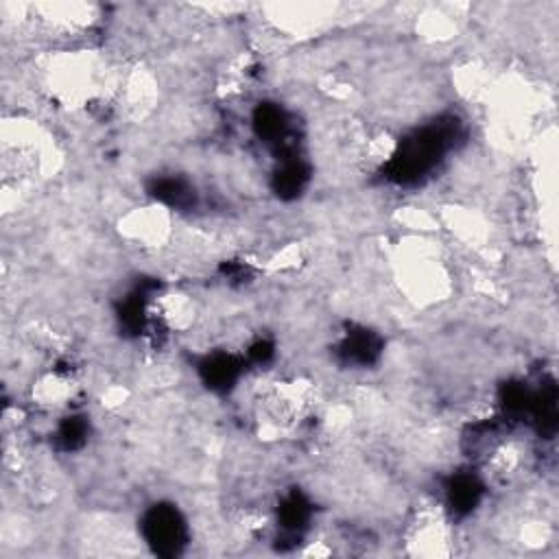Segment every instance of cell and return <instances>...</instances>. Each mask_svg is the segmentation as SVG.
I'll use <instances>...</instances> for the list:
<instances>
[{"label":"cell","mask_w":559,"mask_h":559,"mask_svg":"<svg viewBox=\"0 0 559 559\" xmlns=\"http://www.w3.org/2000/svg\"><path fill=\"white\" fill-rule=\"evenodd\" d=\"M55 159V144L31 120L13 118L2 124V175L4 183L28 181L44 175Z\"/></svg>","instance_id":"1"},{"label":"cell","mask_w":559,"mask_h":559,"mask_svg":"<svg viewBox=\"0 0 559 559\" xmlns=\"http://www.w3.org/2000/svg\"><path fill=\"white\" fill-rule=\"evenodd\" d=\"M100 70L92 55L63 52L46 68V81L55 96L72 107L90 100L100 90Z\"/></svg>","instance_id":"2"},{"label":"cell","mask_w":559,"mask_h":559,"mask_svg":"<svg viewBox=\"0 0 559 559\" xmlns=\"http://www.w3.org/2000/svg\"><path fill=\"white\" fill-rule=\"evenodd\" d=\"M406 544L413 555L439 557L450 552V526L439 504H419L406 528Z\"/></svg>","instance_id":"3"},{"label":"cell","mask_w":559,"mask_h":559,"mask_svg":"<svg viewBox=\"0 0 559 559\" xmlns=\"http://www.w3.org/2000/svg\"><path fill=\"white\" fill-rule=\"evenodd\" d=\"M120 234L144 249H157L170 238V214L164 205H142L127 212L118 223Z\"/></svg>","instance_id":"4"},{"label":"cell","mask_w":559,"mask_h":559,"mask_svg":"<svg viewBox=\"0 0 559 559\" xmlns=\"http://www.w3.org/2000/svg\"><path fill=\"white\" fill-rule=\"evenodd\" d=\"M35 15L39 17L41 26L52 33L76 35L92 26L96 20V9L85 2H41L35 4Z\"/></svg>","instance_id":"5"},{"label":"cell","mask_w":559,"mask_h":559,"mask_svg":"<svg viewBox=\"0 0 559 559\" xmlns=\"http://www.w3.org/2000/svg\"><path fill=\"white\" fill-rule=\"evenodd\" d=\"M153 314L168 330H186L197 317V304L186 293H164L153 304Z\"/></svg>","instance_id":"6"},{"label":"cell","mask_w":559,"mask_h":559,"mask_svg":"<svg viewBox=\"0 0 559 559\" xmlns=\"http://www.w3.org/2000/svg\"><path fill=\"white\" fill-rule=\"evenodd\" d=\"M74 397V384L61 373H46L33 384V402L41 408L55 411L70 404Z\"/></svg>","instance_id":"7"},{"label":"cell","mask_w":559,"mask_h":559,"mask_svg":"<svg viewBox=\"0 0 559 559\" xmlns=\"http://www.w3.org/2000/svg\"><path fill=\"white\" fill-rule=\"evenodd\" d=\"M153 81L148 74L144 72H133L127 81H124V98H127V107L133 111H144L151 107V100L155 96L153 90Z\"/></svg>","instance_id":"8"}]
</instances>
